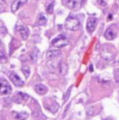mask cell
<instances>
[{"label": "cell", "instance_id": "13", "mask_svg": "<svg viewBox=\"0 0 119 120\" xmlns=\"http://www.w3.org/2000/svg\"><path fill=\"white\" fill-rule=\"evenodd\" d=\"M61 54V51L57 49L54 50H50L47 52V57L48 58H53L57 57Z\"/></svg>", "mask_w": 119, "mask_h": 120}, {"label": "cell", "instance_id": "11", "mask_svg": "<svg viewBox=\"0 0 119 120\" xmlns=\"http://www.w3.org/2000/svg\"><path fill=\"white\" fill-rule=\"evenodd\" d=\"M116 36V34L115 33L114 30L111 27L108 28L105 32L104 37L107 40H112L114 39Z\"/></svg>", "mask_w": 119, "mask_h": 120}, {"label": "cell", "instance_id": "18", "mask_svg": "<svg viewBox=\"0 0 119 120\" xmlns=\"http://www.w3.org/2000/svg\"><path fill=\"white\" fill-rule=\"evenodd\" d=\"M22 71L25 75V78H27L30 74V68L28 66H24L22 68Z\"/></svg>", "mask_w": 119, "mask_h": 120}, {"label": "cell", "instance_id": "8", "mask_svg": "<svg viewBox=\"0 0 119 120\" xmlns=\"http://www.w3.org/2000/svg\"><path fill=\"white\" fill-rule=\"evenodd\" d=\"M17 30L20 33L21 36L23 40L27 39L29 36V34H30V31L27 26H24V25H19V26H17Z\"/></svg>", "mask_w": 119, "mask_h": 120}, {"label": "cell", "instance_id": "21", "mask_svg": "<svg viewBox=\"0 0 119 120\" xmlns=\"http://www.w3.org/2000/svg\"><path fill=\"white\" fill-rule=\"evenodd\" d=\"M53 10H54V4L53 3H51L47 7V11L48 13L52 14L53 12Z\"/></svg>", "mask_w": 119, "mask_h": 120}, {"label": "cell", "instance_id": "14", "mask_svg": "<svg viewBox=\"0 0 119 120\" xmlns=\"http://www.w3.org/2000/svg\"><path fill=\"white\" fill-rule=\"evenodd\" d=\"M47 22V18L43 13H40L37 18V24L38 25H44Z\"/></svg>", "mask_w": 119, "mask_h": 120}, {"label": "cell", "instance_id": "19", "mask_svg": "<svg viewBox=\"0 0 119 120\" xmlns=\"http://www.w3.org/2000/svg\"><path fill=\"white\" fill-rule=\"evenodd\" d=\"M71 88H72V86H71L69 89H68V90L67 91L66 93L64 94V98H64V102H66V101L69 100V97H70V94H71Z\"/></svg>", "mask_w": 119, "mask_h": 120}, {"label": "cell", "instance_id": "17", "mask_svg": "<svg viewBox=\"0 0 119 120\" xmlns=\"http://www.w3.org/2000/svg\"><path fill=\"white\" fill-rule=\"evenodd\" d=\"M7 62V58L3 51L0 50V63L5 64Z\"/></svg>", "mask_w": 119, "mask_h": 120}, {"label": "cell", "instance_id": "9", "mask_svg": "<svg viewBox=\"0 0 119 120\" xmlns=\"http://www.w3.org/2000/svg\"><path fill=\"white\" fill-rule=\"evenodd\" d=\"M28 0H15L11 7V11L12 12H15L24 4L27 2Z\"/></svg>", "mask_w": 119, "mask_h": 120}, {"label": "cell", "instance_id": "4", "mask_svg": "<svg viewBox=\"0 0 119 120\" xmlns=\"http://www.w3.org/2000/svg\"><path fill=\"white\" fill-rule=\"evenodd\" d=\"M11 93V86L7 81L0 79V94L8 95Z\"/></svg>", "mask_w": 119, "mask_h": 120}, {"label": "cell", "instance_id": "2", "mask_svg": "<svg viewBox=\"0 0 119 120\" xmlns=\"http://www.w3.org/2000/svg\"><path fill=\"white\" fill-rule=\"evenodd\" d=\"M69 43V40L66 37L63 35H59L54 38L51 44L54 47L58 48H62L67 45Z\"/></svg>", "mask_w": 119, "mask_h": 120}, {"label": "cell", "instance_id": "20", "mask_svg": "<svg viewBox=\"0 0 119 120\" xmlns=\"http://www.w3.org/2000/svg\"><path fill=\"white\" fill-rule=\"evenodd\" d=\"M114 77L115 81L119 82V69H115L114 71Z\"/></svg>", "mask_w": 119, "mask_h": 120}, {"label": "cell", "instance_id": "15", "mask_svg": "<svg viewBox=\"0 0 119 120\" xmlns=\"http://www.w3.org/2000/svg\"><path fill=\"white\" fill-rule=\"evenodd\" d=\"M28 116V114L25 112H22L20 113H16L15 118L18 120H25Z\"/></svg>", "mask_w": 119, "mask_h": 120}, {"label": "cell", "instance_id": "5", "mask_svg": "<svg viewBox=\"0 0 119 120\" xmlns=\"http://www.w3.org/2000/svg\"><path fill=\"white\" fill-rule=\"evenodd\" d=\"M97 19L95 17H89L87 22L86 30L89 33H93L96 27Z\"/></svg>", "mask_w": 119, "mask_h": 120}, {"label": "cell", "instance_id": "16", "mask_svg": "<svg viewBox=\"0 0 119 120\" xmlns=\"http://www.w3.org/2000/svg\"><path fill=\"white\" fill-rule=\"evenodd\" d=\"M59 105L56 103L55 102H53V103L51 104H50L48 105L47 106L46 108H48V109H49L50 111H51L52 112L54 113L57 111Z\"/></svg>", "mask_w": 119, "mask_h": 120}, {"label": "cell", "instance_id": "7", "mask_svg": "<svg viewBox=\"0 0 119 120\" xmlns=\"http://www.w3.org/2000/svg\"><path fill=\"white\" fill-rule=\"evenodd\" d=\"M101 56L106 61H110L114 58V54L109 48H105L101 51Z\"/></svg>", "mask_w": 119, "mask_h": 120}, {"label": "cell", "instance_id": "6", "mask_svg": "<svg viewBox=\"0 0 119 120\" xmlns=\"http://www.w3.org/2000/svg\"><path fill=\"white\" fill-rule=\"evenodd\" d=\"M10 79L11 81L14 85L18 87H21L23 86L24 82L22 80L21 78L15 72H11L10 75Z\"/></svg>", "mask_w": 119, "mask_h": 120}, {"label": "cell", "instance_id": "1", "mask_svg": "<svg viewBox=\"0 0 119 120\" xmlns=\"http://www.w3.org/2000/svg\"><path fill=\"white\" fill-rule=\"evenodd\" d=\"M64 26L67 30L75 31L80 28V23L77 18L74 16H69L65 20Z\"/></svg>", "mask_w": 119, "mask_h": 120}, {"label": "cell", "instance_id": "12", "mask_svg": "<svg viewBox=\"0 0 119 120\" xmlns=\"http://www.w3.org/2000/svg\"><path fill=\"white\" fill-rule=\"evenodd\" d=\"M35 91L40 95H44L47 93L48 91V88L44 85L41 84H39L35 86Z\"/></svg>", "mask_w": 119, "mask_h": 120}, {"label": "cell", "instance_id": "22", "mask_svg": "<svg viewBox=\"0 0 119 120\" xmlns=\"http://www.w3.org/2000/svg\"><path fill=\"white\" fill-rule=\"evenodd\" d=\"M97 3H99V5L101 6H106L107 5V3L104 0H97Z\"/></svg>", "mask_w": 119, "mask_h": 120}, {"label": "cell", "instance_id": "3", "mask_svg": "<svg viewBox=\"0 0 119 120\" xmlns=\"http://www.w3.org/2000/svg\"><path fill=\"white\" fill-rule=\"evenodd\" d=\"M62 3L64 6L73 11L80 10L81 7L79 0H62Z\"/></svg>", "mask_w": 119, "mask_h": 120}, {"label": "cell", "instance_id": "10", "mask_svg": "<svg viewBox=\"0 0 119 120\" xmlns=\"http://www.w3.org/2000/svg\"><path fill=\"white\" fill-rule=\"evenodd\" d=\"M58 68L59 73L61 75L64 76L67 74L68 72V67L67 64L64 62L60 61L59 63V65L58 66Z\"/></svg>", "mask_w": 119, "mask_h": 120}]
</instances>
